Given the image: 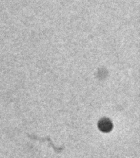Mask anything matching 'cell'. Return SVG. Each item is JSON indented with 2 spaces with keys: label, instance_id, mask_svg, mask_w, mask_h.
<instances>
[{
  "label": "cell",
  "instance_id": "1",
  "mask_svg": "<svg viewBox=\"0 0 140 158\" xmlns=\"http://www.w3.org/2000/svg\"><path fill=\"white\" fill-rule=\"evenodd\" d=\"M99 127L103 132H109L112 130V125L110 122H102V125H99Z\"/></svg>",
  "mask_w": 140,
  "mask_h": 158
}]
</instances>
